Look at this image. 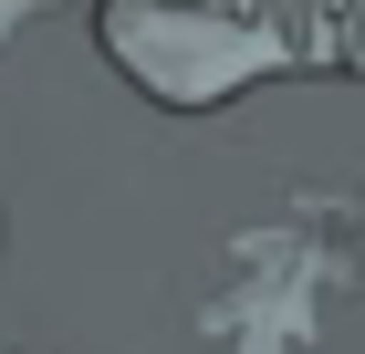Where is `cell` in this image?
<instances>
[{"mask_svg":"<svg viewBox=\"0 0 365 354\" xmlns=\"http://www.w3.org/2000/svg\"><path fill=\"white\" fill-rule=\"evenodd\" d=\"M94 31H105V53L125 63L157 105H220V94H240L251 73H272V63H282L272 31L209 21V11H157V0H105Z\"/></svg>","mask_w":365,"mask_h":354,"instance_id":"cell-1","label":"cell"},{"mask_svg":"<svg viewBox=\"0 0 365 354\" xmlns=\"http://www.w3.org/2000/svg\"><path fill=\"white\" fill-rule=\"evenodd\" d=\"M31 11H42V0H0V42H11V31H21Z\"/></svg>","mask_w":365,"mask_h":354,"instance_id":"cell-2","label":"cell"},{"mask_svg":"<svg viewBox=\"0 0 365 354\" xmlns=\"http://www.w3.org/2000/svg\"><path fill=\"white\" fill-rule=\"evenodd\" d=\"M0 354H11V344H0Z\"/></svg>","mask_w":365,"mask_h":354,"instance_id":"cell-3","label":"cell"}]
</instances>
